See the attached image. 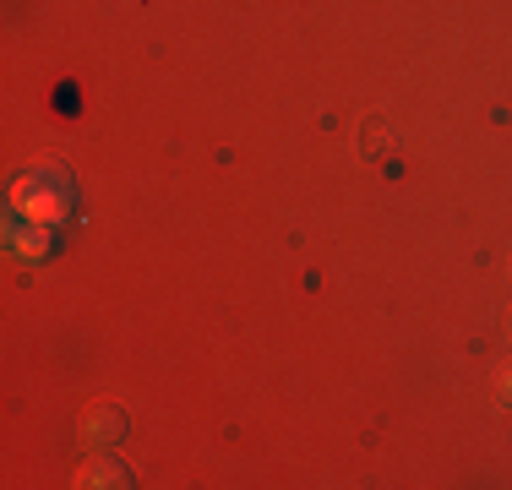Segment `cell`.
Returning <instances> with one entry per match:
<instances>
[{"label": "cell", "mask_w": 512, "mask_h": 490, "mask_svg": "<svg viewBox=\"0 0 512 490\" xmlns=\"http://www.w3.org/2000/svg\"><path fill=\"white\" fill-rule=\"evenodd\" d=\"M11 202H17V213L33 218V224H60V218H71V207H77V180L60 164H39L17 180Z\"/></svg>", "instance_id": "obj_1"}, {"label": "cell", "mask_w": 512, "mask_h": 490, "mask_svg": "<svg viewBox=\"0 0 512 490\" xmlns=\"http://www.w3.org/2000/svg\"><path fill=\"white\" fill-rule=\"evenodd\" d=\"M507 278H512V256H507Z\"/></svg>", "instance_id": "obj_5"}, {"label": "cell", "mask_w": 512, "mask_h": 490, "mask_svg": "<svg viewBox=\"0 0 512 490\" xmlns=\"http://www.w3.org/2000/svg\"><path fill=\"white\" fill-rule=\"evenodd\" d=\"M77 485L82 490H131L137 480H131V469L115 458V452H99L93 463H82V469H77Z\"/></svg>", "instance_id": "obj_3"}, {"label": "cell", "mask_w": 512, "mask_h": 490, "mask_svg": "<svg viewBox=\"0 0 512 490\" xmlns=\"http://www.w3.org/2000/svg\"><path fill=\"white\" fill-rule=\"evenodd\" d=\"M496 398H502L507 409H512V360L502 365V371H496Z\"/></svg>", "instance_id": "obj_4"}, {"label": "cell", "mask_w": 512, "mask_h": 490, "mask_svg": "<svg viewBox=\"0 0 512 490\" xmlns=\"http://www.w3.org/2000/svg\"><path fill=\"white\" fill-rule=\"evenodd\" d=\"M126 431H131V420H126L120 403H93V409L82 414V447H93V452H120Z\"/></svg>", "instance_id": "obj_2"}]
</instances>
